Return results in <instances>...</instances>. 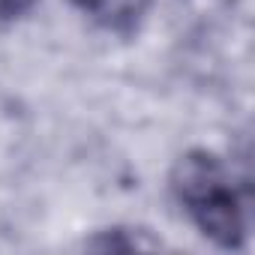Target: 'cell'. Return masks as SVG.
<instances>
[{
    "mask_svg": "<svg viewBox=\"0 0 255 255\" xmlns=\"http://www.w3.org/2000/svg\"><path fill=\"white\" fill-rule=\"evenodd\" d=\"M195 228L219 249H243L249 222H246V201L231 186V180H219L192 201L183 204Z\"/></svg>",
    "mask_w": 255,
    "mask_h": 255,
    "instance_id": "obj_1",
    "label": "cell"
},
{
    "mask_svg": "<svg viewBox=\"0 0 255 255\" xmlns=\"http://www.w3.org/2000/svg\"><path fill=\"white\" fill-rule=\"evenodd\" d=\"M225 177H228V171H225V165H222V159L216 153L189 150L174 162L168 186H171V195L180 204H186V201H192L195 195H201L204 189H210L213 183H219Z\"/></svg>",
    "mask_w": 255,
    "mask_h": 255,
    "instance_id": "obj_2",
    "label": "cell"
},
{
    "mask_svg": "<svg viewBox=\"0 0 255 255\" xmlns=\"http://www.w3.org/2000/svg\"><path fill=\"white\" fill-rule=\"evenodd\" d=\"M75 3L108 33L117 36H132L153 0H75Z\"/></svg>",
    "mask_w": 255,
    "mask_h": 255,
    "instance_id": "obj_3",
    "label": "cell"
},
{
    "mask_svg": "<svg viewBox=\"0 0 255 255\" xmlns=\"http://www.w3.org/2000/svg\"><path fill=\"white\" fill-rule=\"evenodd\" d=\"M87 249H99V252H132V249H159V240L144 237V231H132V228H105L96 237L84 240Z\"/></svg>",
    "mask_w": 255,
    "mask_h": 255,
    "instance_id": "obj_4",
    "label": "cell"
},
{
    "mask_svg": "<svg viewBox=\"0 0 255 255\" xmlns=\"http://www.w3.org/2000/svg\"><path fill=\"white\" fill-rule=\"evenodd\" d=\"M36 3H39V0H0V21H18Z\"/></svg>",
    "mask_w": 255,
    "mask_h": 255,
    "instance_id": "obj_5",
    "label": "cell"
}]
</instances>
